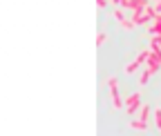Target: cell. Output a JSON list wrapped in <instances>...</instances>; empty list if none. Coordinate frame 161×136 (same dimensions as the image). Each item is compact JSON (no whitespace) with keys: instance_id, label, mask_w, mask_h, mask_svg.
Returning <instances> with one entry per match:
<instances>
[{"instance_id":"cell-1","label":"cell","mask_w":161,"mask_h":136,"mask_svg":"<svg viewBox=\"0 0 161 136\" xmlns=\"http://www.w3.org/2000/svg\"><path fill=\"white\" fill-rule=\"evenodd\" d=\"M159 65H161V63L157 60L154 56H148V71H150V74H154V71L159 69Z\"/></svg>"},{"instance_id":"cell-2","label":"cell","mask_w":161,"mask_h":136,"mask_svg":"<svg viewBox=\"0 0 161 136\" xmlns=\"http://www.w3.org/2000/svg\"><path fill=\"white\" fill-rule=\"evenodd\" d=\"M136 107H139V94H134V96H130V98H128V109H130V114H132Z\"/></svg>"},{"instance_id":"cell-3","label":"cell","mask_w":161,"mask_h":136,"mask_svg":"<svg viewBox=\"0 0 161 136\" xmlns=\"http://www.w3.org/2000/svg\"><path fill=\"white\" fill-rule=\"evenodd\" d=\"M152 34H157V36H161V16H157V25L152 27Z\"/></svg>"},{"instance_id":"cell-4","label":"cell","mask_w":161,"mask_h":136,"mask_svg":"<svg viewBox=\"0 0 161 136\" xmlns=\"http://www.w3.org/2000/svg\"><path fill=\"white\" fill-rule=\"evenodd\" d=\"M154 123H157V127H161V109L154 112Z\"/></svg>"},{"instance_id":"cell-5","label":"cell","mask_w":161,"mask_h":136,"mask_svg":"<svg viewBox=\"0 0 161 136\" xmlns=\"http://www.w3.org/2000/svg\"><path fill=\"white\" fill-rule=\"evenodd\" d=\"M132 125H134V127H136V129H143V127H146V123H143V121H134V123H132Z\"/></svg>"},{"instance_id":"cell-6","label":"cell","mask_w":161,"mask_h":136,"mask_svg":"<svg viewBox=\"0 0 161 136\" xmlns=\"http://www.w3.org/2000/svg\"><path fill=\"white\" fill-rule=\"evenodd\" d=\"M154 43H157V45H161V36H157V40H154Z\"/></svg>"}]
</instances>
